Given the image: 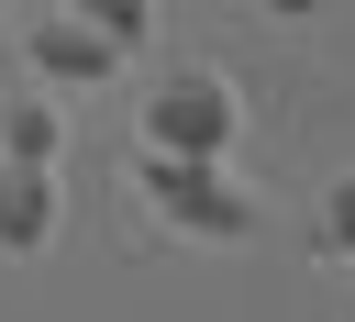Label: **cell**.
<instances>
[{"label": "cell", "instance_id": "1", "mask_svg": "<svg viewBox=\"0 0 355 322\" xmlns=\"http://www.w3.org/2000/svg\"><path fill=\"white\" fill-rule=\"evenodd\" d=\"M144 200H155L166 233H200V244H244L255 233V189L222 155H155L144 144Z\"/></svg>", "mask_w": 355, "mask_h": 322}, {"label": "cell", "instance_id": "2", "mask_svg": "<svg viewBox=\"0 0 355 322\" xmlns=\"http://www.w3.org/2000/svg\"><path fill=\"white\" fill-rule=\"evenodd\" d=\"M233 133H244V100H233L222 67L155 78V100H144V144L155 155H233Z\"/></svg>", "mask_w": 355, "mask_h": 322}, {"label": "cell", "instance_id": "3", "mask_svg": "<svg viewBox=\"0 0 355 322\" xmlns=\"http://www.w3.org/2000/svg\"><path fill=\"white\" fill-rule=\"evenodd\" d=\"M22 56H33V78H44V89H100V78L122 67V44H111L100 22H78V11L33 22V33H22Z\"/></svg>", "mask_w": 355, "mask_h": 322}, {"label": "cell", "instance_id": "4", "mask_svg": "<svg viewBox=\"0 0 355 322\" xmlns=\"http://www.w3.org/2000/svg\"><path fill=\"white\" fill-rule=\"evenodd\" d=\"M55 244V167L0 155V255H44Z\"/></svg>", "mask_w": 355, "mask_h": 322}, {"label": "cell", "instance_id": "5", "mask_svg": "<svg viewBox=\"0 0 355 322\" xmlns=\"http://www.w3.org/2000/svg\"><path fill=\"white\" fill-rule=\"evenodd\" d=\"M55 144H67V111H55V89H11V100H0V155H22V167H55Z\"/></svg>", "mask_w": 355, "mask_h": 322}, {"label": "cell", "instance_id": "6", "mask_svg": "<svg viewBox=\"0 0 355 322\" xmlns=\"http://www.w3.org/2000/svg\"><path fill=\"white\" fill-rule=\"evenodd\" d=\"M67 11H78V22H100V33L122 44V56H133V44L155 33V0H67Z\"/></svg>", "mask_w": 355, "mask_h": 322}, {"label": "cell", "instance_id": "7", "mask_svg": "<svg viewBox=\"0 0 355 322\" xmlns=\"http://www.w3.org/2000/svg\"><path fill=\"white\" fill-rule=\"evenodd\" d=\"M322 244H333V255H355V178H333V189H322Z\"/></svg>", "mask_w": 355, "mask_h": 322}, {"label": "cell", "instance_id": "8", "mask_svg": "<svg viewBox=\"0 0 355 322\" xmlns=\"http://www.w3.org/2000/svg\"><path fill=\"white\" fill-rule=\"evenodd\" d=\"M311 11H333V0H266V22H311Z\"/></svg>", "mask_w": 355, "mask_h": 322}, {"label": "cell", "instance_id": "9", "mask_svg": "<svg viewBox=\"0 0 355 322\" xmlns=\"http://www.w3.org/2000/svg\"><path fill=\"white\" fill-rule=\"evenodd\" d=\"M0 11H11V0H0Z\"/></svg>", "mask_w": 355, "mask_h": 322}]
</instances>
